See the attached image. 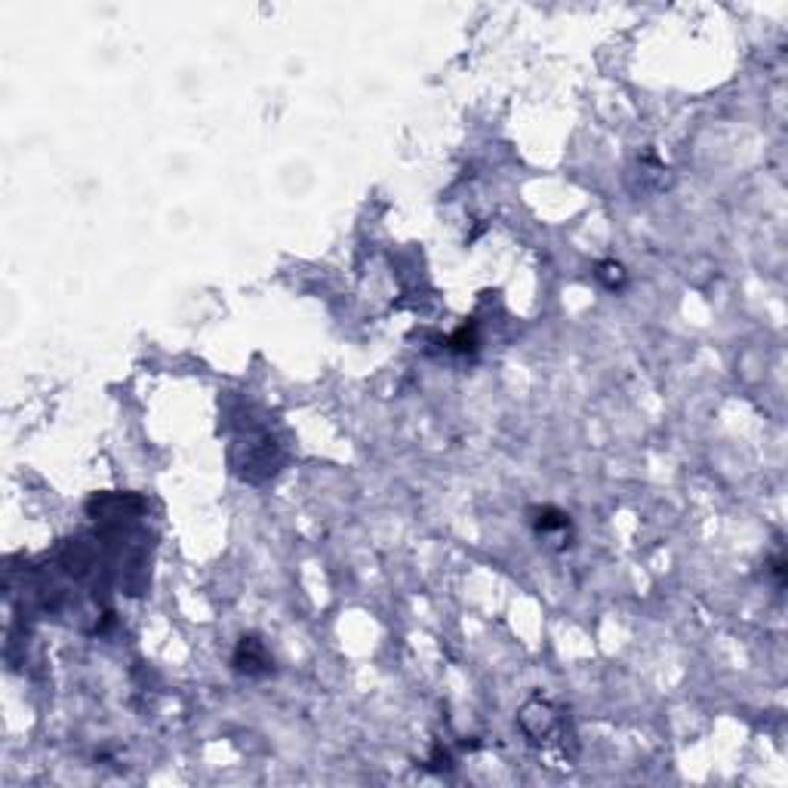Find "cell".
<instances>
[{"label": "cell", "mask_w": 788, "mask_h": 788, "mask_svg": "<svg viewBox=\"0 0 788 788\" xmlns=\"http://www.w3.org/2000/svg\"><path fill=\"white\" fill-rule=\"evenodd\" d=\"M520 730H524V736L536 748H542V752L567 745L564 743L567 739V715L545 699H533L520 708Z\"/></svg>", "instance_id": "cell-1"}, {"label": "cell", "mask_w": 788, "mask_h": 788, "mask_svg": "<svg viewBox=\"0 0 788 788\" xmlns=\"http://www.w3.org/2000/svg\"><path fill=\"white\" fill-rule=\"evenodd\" d=\"M231 668L244 677H268L275 675V657L259 635H244L231 653Z\"/></svg>", "instance_id": "cell-2"}, {"label": "cell", "mask_w": 788, "mask_h": 788, "mask_svg": "<svg viewBox=\"0 0 788 788\" xmlns=\"http://www.w3.org/2000/svg\"><path fill=\"white\" fill-rule=\"evenodd\" d=\"M530 524H533L536 536H564L569 533V514L555 509V505H542V509L530 511Z\"/></svg>", "instance_id": "cell-3"}, {"label": "cell", "mask_w": 788, "mask_h": 788, "mask_svg": "<svg viewBox=\"0 0 788 788\" xmlns=\"http://www.w3.org/2000/svg\"><path fill=\"white\" fill-rule=\"evenodd\" d=\"M595 277L600 280V284L607 287V290L610 293H616V290H622V287H626V268H622L619 262H600L598 265V271H595Z\"/></svg>", "instance_id": "cell-4"}, {"label": "cell", "mask_w": 788, "mask_h": 788, "mask_svg": "<svg viewBox=\"0 0 788 788\" xmlns=\"http://www.w3.org/2000/svg\"><path fill=\"white\" fill-rule=\"evenodd\" d=\"M443 345H447L450 351H465V355H468V351H474V348H478V336H474V324H462V326H459V330L452 333V336H450L447 342H443Z\"/></svg>", "instance_id": "cell-5"}]
</instances>
